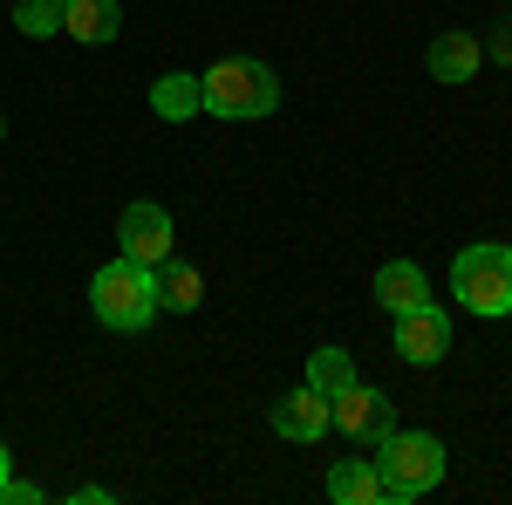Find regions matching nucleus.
Instances as JSON below:
<instances>
[{"mask_svg": "<svg viewBox=\"0 0 512 505\" xmlns=\"http://www.w3.org/2000/svg\"><path fill=\"white\" fill-rule=\"evenodd\" d=\"M89 308H96L103 328H117V335L151 328V314H158V267L117 253L110 267H96V280H89Z\"/></svg>", "mask_w": 512, "mask_h": 505, "instance_id": "f03ea898", "label": "nucleus"}, {"mask_svg": "<svg viewBox=\"0 0 512 505\" xmlns=\"http://www.w3.org/2000/svg\"><path fill=\"white\" fill-rule=\"evenodd\" d=\"M0 505H41V485H21V478H7V485H0Z\"/></svg>", "mask_w": 512, "mask_h": 505, "instance_id": "f3484780", "label": "nucleus"}, {"mask_svg": "<svg viewBox=\"0 0 512 505\" xmlns=\"http://www.w3.org/2000/svg\"><path fill=\"white\" fill-rule=\"evenodd\" d=\"M0 137H7V123H0Z\"/></svg>", "mask_w": 512, "mask_h": 505, "instance_id": "aec40b11", "label": "nucleus"}, {"mask_svg": "<svg viewBox=\"0 0 512 505\" xmlns=\"http://www.w3.org/2000/svg\"><path fill=\"white\" fill-rule=\"evenodd\" d=\"M151 110H158L164 123L198 117V110H205V103H198V76H185V69H164V76L151 82Z\"/></svg>", "mask_w": 512, "mask_h": 505, "instance_id": "ddd939ff", "label": "nucleus"}, {"mask_svg": "<svg viewBox=\"0 0 512 505\" xmlns=\"http://www.w3.org/2000/svg\"><path fill=\"white\" fill-rule=\"evenodd\" d=\"M7 478H14V458H7V444H0V485H7Z\"/></svg>", "mask_w": 512, "mask_h": 505, "instance_id": "6ab92c4d", "label": "nucleus"}, {"mask_svg": "<svg viewBox=\"0 0 512 505\" xmlns=\"http://www.w3.org/2000/svg\"><path fill=\"white\" fill-rule=\"evenodd\" d=\"M328 499L335 505H383V471L376 458H342L328 471Z\"/></svg>", "mask_w": 512, "mask_h": 505, "instance_id": "9d476101", "label": "nucleus"}, {"mask_svg": "<svg viewBox=\"0 0 512 505\" xmlns=\"http://www.w3.org/2000/svg\"><path fill=\"white\" fill-rule=\"evenodd\" d=\"M369 451H376V471H383V499H396V505L437 492V478H444V444L431 430H390Z\"/></svg>", "mask_w": 512, "mask_h": 505, "instance_id": "7ed1b4c3", "label": "nucleus"}, {"mask_svg": "<svg viewBox=\"0 0 512 505\" xmlns=\"http://www.w3.org/2000/svg\"><path fill=\"white\" fill-rule=\"evenodd\" d=\"M198 103L205 117H226V123H253V117H274L280 110V76L253 55H233L219 69L198 76Z\"/></svg>", "mask_w": 512, "mask_h": 505, "instance_id": "f257e3e1", "label": "nucleus"}, {"mask_svg": "<svg viewBox=\"0 0 512 505\" xmlns=\"http://www.w3.org/2000/svg\"><path fill=\"white\" fill-rule=\"evenodd\" d=\"M451 294L458 308L478 321H499L512 314V246H465L451 260Z\"/></svg>", "mask_w": 512, "mask_h": 505, "instance_id": "20e7f679", "label": "nucleus"}, {"mask_svg": "<svg viewBox=\"0 0 512 505\" xmlns=\"http://www.w3.org/2000/svg\"><path fill=\"white\" fill-rule=\"evenodd\" d=\"M117 239H123V253L130 260H144V267H164L171 260V212L164 205H151V198H137V205H123V219H117Z\"/></svg>", "mask_w": 512, "mask_h": 505, "instance_id": "423d86ee", "label": "nucleus"}, {"mask_svg": "<svg viewBox=\"0 0 512 505\" xmlns=\"http://www.w3.org/2000/svg\"><path fill=\"white\" fill-rule=\"evenodd\" d=\"M492 62H512V28H499V35H492Z\"/></svg>", "mask_w": 512, "mask_h": 505, "instance_id": "a211bd4d", "label": "nucleus"}, {"mask_svg": "<svg viewBox=\"0 0 512 505\" xmlns=\"http://www.w3.org/2000/svg\"><path fill=\"white\" fill-rule=\"evenodd\" d=\"M274 430L287 437V444H315V437H328V396L321 389H287L274 403Z\"/></svg>", "mask_w": 512, "mask_h": 505, "instance_id": "6e6552de", "label": "nucleus"}, {"mask_svg": "<svg viewBox=\"0 0 512 505\" xmlns=\"http://www.w3.org/2000/svg\"><path fill=\"white\" fill-rule=\"evenodd\" d=\"M424 62H431V76H437V82H451V89H458V82H472V76H478L485 48H478L472 35H437L431 48H424Z\"/></svg>", "mask_w": 512, "mask_h": 505, "instance_id": "9b49d317", "label": "nucleus"}, {"mask_svg": "<svg viewBox=\"0 0 512 505\" xmlns=\"http://www.w3.org/2000/svg\"><path fill=\"white\" fill-rule=\"evenodd\" d=\"M328 424L342 430V437H355V444H376V437L396 430V403L383 396V389H369V383H349L335 403H328Z\"/></svg>", "mask_w": 512, "mask_h": 505, "instance_id": "39448f33", "label": "nucleus"}, {"mask_svg": "<svg viewBox=\"0 0 512 505\" xmlns=\"http://www.w3.org/2000/svg\"><path fill=\"white\" fill-rule=\"evenodd\" d=\"M396 355H403V362H417V369L444 362V355H451V314L437 308V301L396 314Z\"/></svg>", "mask_w": 512, "mask_h": 505, "instance_id": "0eeeda50", "label": "nucleus"}, {"mask_svg": "<svg viewBox=\"0 0 512 505\" xmlns=\"http://www.w3.org/2000/svg\"><path fill=\"white\" fill-rule=\"evenodd\" d=\"M198 301H205V273L185 267V260H164V267H158V308L192 314Z\"/></svg>", "mask_w": 512, "mask_h": 505, "instance_id": "4468645a", "label": "nucleus"}, {"mask_svg": "<svg viewBox=\"0 0 512 505\" xmlns=\"http://www.w3.org/2000/svg\"><path fill=\"white\" fill-rule=\"evenodd\" d=\"M14 28H21V35H55V28H62V0H14Z\"/></svg>", "mask_w": 512, "mask_h": 505, "instance_id": "dca6fc26", "label": "nucleus"}, {"mask_svg": "<svg viewBox=\"0 0 512 505\" xmlns=\"http://www.w3.org/2000/svg\"><path fill=\"white\" fill-rule=\"evenodd\" d=\"M376 301H383V314H410L431 301V280L417 260H390V267H376Z\"/></svg>", "mask_w": 512, "mask_h": 505, "instance_id": "1a4fd4ad", "label": "nucleus"}, {"mask_svg": "<svg viewBox=\"0 0 512 505\" xmlns=\"http://www.w3.org/2000/svg\"><path fill=\"white\" fill-rule=\"evenodd\" d=\"M355 383V362H349V349H315L308 355V389H321L328 403L342 396V389Z\"/></svg>", "mask_w": 512, "mask_h": 505, "instance_id": "2eb2a0df", "label": "nucleus"}, {"mask_svg": "<svg viewBox=\"0 0 512 505\" xmlns=\"http://www.w3.org/2000/svg\"><path fill=\"white\" fill-rule=\"evenodd\" d=\"M123 28V14H117V0H62V35H76V41H117Z\"/></svg>", "mask_w": 512, "mask_h": 505, "instance_id": "f8f14e48", "label": "nucleus"}]
</instances>
